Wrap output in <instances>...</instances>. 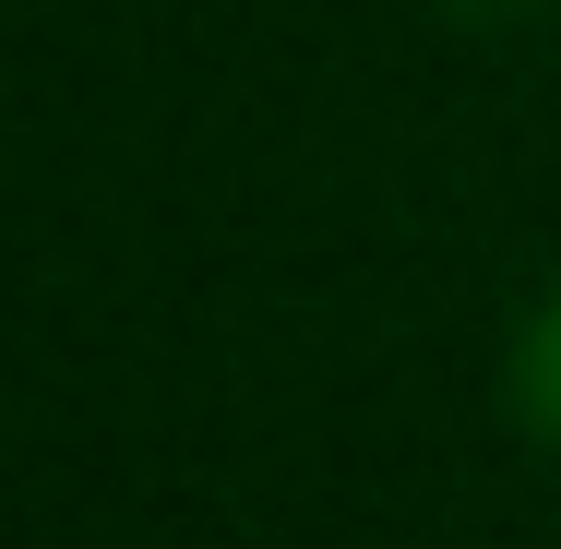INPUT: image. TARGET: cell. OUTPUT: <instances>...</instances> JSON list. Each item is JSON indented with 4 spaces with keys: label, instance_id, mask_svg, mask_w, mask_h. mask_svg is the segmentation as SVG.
<instances>
[{
    "label": "cell",
    "instance_id": "cell-1",
    "mask_svg": "<svg viewBox=\"0 0 561 549\" xmlns=\"http://www.w3.org/2000/svg\"><path fill=\"white\" fill-rule=\"evenodd\" d=\"M514 419L561 454V299H538L526 334H514Z\"/></svg>",
    "mask_w": 561,
    "mask_h": 549
}]
</instances>
